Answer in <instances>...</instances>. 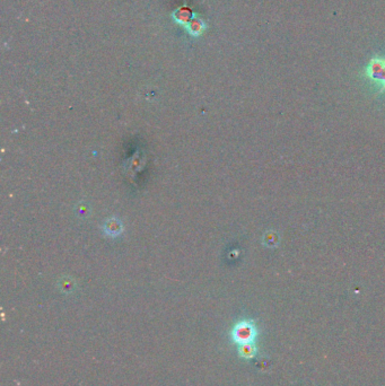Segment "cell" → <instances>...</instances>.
I'll return each instance as SVG.
<instances>
[{"instance_id": "obj_1", "label": "cell", "mask_w": 385, "mask_h": 386, "mask_svg": "<svg viewBox=\"0 0 385 386\" xmlns=\"http://www.w3.org/2000/svg\"><path fill=\"white\" fill-rule=\"evenodd\" d=\"M230 335L231 342L239 346L244 343L255 342L259 335V330L253 320L244 319L234 324Z\"/></svg>"}, {"instance_id": "obj_2", "label": "cell", "mask_w": 385, "mask_h": 386, "mask_svg": "<svg viewBox=\"0 0 385 386\" xmlns=\"http://www.w3.org/2000/svg\"><path fill=\"white\" fill-rule=\"evenodd\" d=\"M365 77L380 85V93H385V58L374 57L365 68Z\"/></svg>"}, {"instance_id": "obj_3", "label": "cell", "mask_w": 385, "mask_h": 386, "mask_svg": "<svg viewBox=\"0 0 385 386\" xmlns=\"http://www.w3.org/2000/svg\"><path fill=\"white\" fill-rule=\"evenodd\" d=\"M237 354L242 359H254L256 355H258V347H256L255 342L239 344V346H237Z\"/></svg>"}, {"instance_id": "obj_4", "label": "cell", "mask_w": 385, "mask_h": 386, "mask_svg": "<svg viewBox=\"0 0 385 386\" xmlns=\"http://www.w3.org/2000/svg\"><path fill=\"white\" fill-rule=\"evenodd\" d=\"M263 243L268 248H277L280 243V237L278 235V233L273 232V231H269L266 233V235L263 237Z\"/></svg>"}, {"instance_id": "obj_5", "label": "cell", "mask_w": 385, "mask_h": 386, "mask_svg": "<svg viewBox=\"0 0 385 386\" xmlns=\"http://www.w3.org/2000/svg\"><path fill=\"white\" fill-rule=\"evenodd\" d=\"M104 231L107 233V235L110 236H117L122 232V226L121 223L118 220H110L106 223Z\"/></svg>"}]
</instances>
